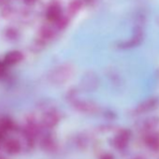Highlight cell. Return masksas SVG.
<instances>
[{
	"mask_svg": "<svg viewBox=\"0 0 159 159\" xmlns=\"http://www.w3.org/2000/svg\"><path fill=\"white\" fill-rule=\"evenodd\" d=\"M75 73V67L70 63L62 64L54 67L49 74V81L53 84H64L70 81Z\"/></svg>",
	"mask_w": 159,
	"mask_h": 159,
	"instance_id": "6da1fadb",
	"label": "cell"
},
{
	"mask_svg": "<svg viewBox=\"0 0 159 159\" xmlns=\"http://www.w3.org/2000/svg\"><path fill=\"white\" fill-rule=\"evenodd\" d=\"M59 122H60L59 113L53 109H49L42 113L39 124L43 128H52L56 126Z\"/></svg>",
	"mask_w": 159,
	"mask_h": 159,
	"instance_id": "7a4b0ae2",
	"label": "cell"
},
{
	"mask_svg": "<svg viewBox=\"0 0 159 159\" xmlns=\"http://www.w3.org/2000/svg\"><path fill=\"white\" fill-rule=\"evenodd\" d=\"M73 104V107L76 111L86 113V114H95L99 111V107L97 103L87 100H76Z\"/></svg>",
	"mask_w": 159,
	"mask_h": 159,
	"instance_id": "3957f363",
	"label": "cell"
},
{
	"mask_svg": "<svg viewBox=\"0 0 159 159\" xmlns=\"http://www.w3.org/2000/svg\"><path fill=\"white\" fill-rule=\"evenodd\" d=\"M55 35H56V32L52 27H51L49 25H43L39 30V39H38V40L40 41L41 43L45 44L48 41H51L52 39H53Z\"/></svg>",
	"mask_w": 159,
	"mask_h": 159,
	"instance_id": "277c9868",
	"label": "cell"
},
{
	"mask_svg": "<svg viewBox=\"0 0 159 159\" xmlns=\"http://www.w3.org/2000/svg\"><path fill=\"white\" fill-rule=\"evenodd\" d=\"M129 138H130V133L128 130H122L120 131L113 139L112 140V143H113V146L116 148V149H119V150H122L124 149L128 141H129Z\"/></svg>",
	"mask_w": 159,
	"mask_h": 159,
	"instance_id": "5b68a950",
	"label": "cell"
},
{
	"mask_svg": "<svg viewBox=\"0 0 159 159\" xmlns=\"http://www.w3.org/2000/svg\"><path fill=\"white\" fill-rule=\"evenodd\" d=\"M40 147L44 152H53L57 150V141L51 135H45L40 140Z\"/></svg>",
	"mask_w": 159,
	"mask_h": 159,
	"instance_id": "8992f818",
	"label": "cell"
},
{
	"mask_svg": "<svg viewBox=\"0 0 159 159\" xmlns=\"http://www.w3.org/2000/svg\"><path fill=\"white\" fill-rule=\"evenodd\" d=\"M4 150L11 155L17 154L21 152L22 147L20 141L16 139H8L4 142Z\"/></svg>",
	"mask_w": 159,
	"mask_h": 159,
	"instance_id": "52a82bcc",
	"label": "cell"
},
{
	"mask_svg": "<svg viewBox=\"0 0 159 159\" xmlns=\"http://www.w3.org/2000/svg\"><path fill=\"white\" fill-rule=\"evenodd\" d=\"M24 59V54L20 51H11L8 52L4 58V64L8 66H14L19 64Z\"/></svg>",
	"mask_w": 159,
	"mask_h": 159,
	"instance_id": "ba28073f",
	"label": "cell"
},
{
	"mask_svg": "<svg viewBox=\"0 0 159 159\" xmlns=\"http://www.w3.org/2000/svg\"><path fill=\"white\" fill-rule=\"evenodd\" d=\"M62 16V11L58 4H52L46 11V17L50 22L55 23Z\"/></svg>",
	"mask_w": 159,
	"mask_h": 159,
	"instance_id": "9c48e42d",
	"label": "cell"
},
{
	"mask_svg": "<svg viewBox=\"0 0 159 159\" xmlns=\"http://www.w3.org/2000/svg\"><path fill=\"white\" fill-rule=\"evenodd\" d=\"M158 104V100L157 98H150L148 100H145L144 102H142L140 105L138 106L137 108V111L138 112H146V111H149L152 109H154Z\"/></svg>",
	"mask_w": 159,
	"mask_h": 159,
	"instance_id": "30bf717a",
	"label": "cell"
},
{
	"mask_svg": "<svg viewBox=\"0 0 159 159\" xmlns=\"http://www.w3.org/2000/svg\"><path fill=\"white\" fill-rule=\"evenodd\" d=\"M83 6V2L81 0H73L71 1L67 7V14L69 16H74L76 15V13L81 10Z\"/></svg>",
	"mask_w": 159,
	"mask_h": 159,
	"instance_id": "8fae6325",
	"label": "cell"
},
{
	"mask_svg": "<svg viewBox=\"0 0 159 159\" xmlns=\"http://www.w3.org/2000/svg\"><path fill=\"white\" fill-rule=\"evenodd\" d=\"M13 128V122L8 118V117H3L0 119V131L2 133L10 131Z\"/></svg>",
	"mask_w": 159,
	"mask_h": 159,
	"instance_id": "7c38bea8",
	"label": "cell"
},
{
	"mask_svg": "<svg viewBox=\"0 0 159 159\" xmlns=\"http://www.w3.org/2000/svg\"><path fill=\"white\" fill-rule=\"evenodd\" d=\"M84 83H85L84 85H86L88 89H94V88L97 87L98 81V79H97V77H96L95 75H93V74L90 73V74L84 79Z\"/></svg>",
	"mask_w": 159,
	"mask_h": 159,
	"instance_id": "4fadbf2b",
	"label": "cell"
},
{
	"mask_svg": "<svg viewBox=\"0 0 159 159\" xmlns=\"http://www.w3.org/2000/svg\"><path fill=\"white\" fill-rule=\"evenodd\" d=\"M68 23H69V19H68L67 17L62 15L54 24H55V26H56L57 29L62 30V29H65V28L67 26Z\"/></svg>",
	"mask_w": 159,
	"mask_h": 159,
	"instance_id": "5bb4252c",
	"label": "cell"
},
{
	"mask_svg": "<svg viewBox=\"0 0 159 159\" xmlns=\"http://www.w3.org/2000/svg\"><path fill=\"white\" fill-rule=\"evenodd\" d=\"M146 141H147V143H148L151 147H152L153 149L159 148V138H158L156 135H152V136L148 137V139H147Z\"/></svg>",
	"mask_w": 159,
	"mask_h": 159,
	"instance_id": "9a60e30c",
	"label": "cell"
},
{
	"mask_svg": "<svg viewBox=\"0 0 159 159\" xmlns=\"http://www.w3.org/2000/svg\"><path fill=\"white\" fill-rule=\"evenodd\" d=\"M7 36L10 39H14L17 38V32L14 29H8L7 30Z\"/></svg>",
	"mask_w": 159,
	"mask_h": 159,
	"instance_id": "2e32d148",
	"label": "cell"
},
{
	"mask_svg": "<svg viewBox=\"0 0 159 159\" xmlns=\"http://www.w3.org/2000/svg\"><path fill=\"white\" fill-rule=\"evenodd\" d=\"M5 70H6L5 64L4 63H0V77L3 76V74L5 73Z\"/></svg>",
	"mask_w": 159,
	"mask_h": 159,
	"instance_id": "e0dca14e",
	"label": "cell"
},
{
	"mask_svg": "<svg viewBox=\"0 0 159 159\" xmlns=\"http://www.w3.org/2000/svg\"><path fill=\"white\" fill-rule=\"evenodd\" d=\"M101 159H113V156L109 154V153H106V154L101 156Z\"/></svg>",
	"mask_w": 159,
	"mask_h": 159,
	"instance_id": "ac0fdd59",
	"label": "cell"
},
{
	"mask_svg": "<svg viewBox=\"0 0 159 159\" xmlns=\"http://www.w3.org/2000/svg\"><path fill=\"white\" fill-rule=\"evenodd\" d=\"M24 1H25L26 4L31 5V4H33V3H35V2H36V0H24Z\"/></svg>",
	"mask_w": 159,
	"mask_h": 159,
	"instance_id": "d6986e66",
	"label": "cell"
},
{
	"mask_svg": "<svg viewBox=\"0 0 159 159\" xmlns=\"http://www.w3.org/2000/svg\"><path fill=\"white\" fill-rule=\"evenodd\" d=\"M0 159H5V158H4L3 156H1V155H0Z\"/></svg>",
	"mask_w": 159,
	"mask_h": 159,
	"instance_id": "ffe728a7",
	"label": "cell"
}]
</instances>
